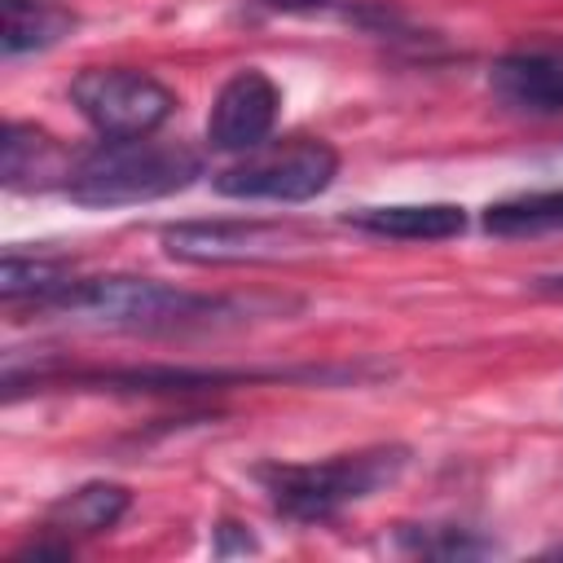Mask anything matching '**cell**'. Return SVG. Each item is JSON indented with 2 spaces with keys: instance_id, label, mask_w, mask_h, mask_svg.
Masks as SVG:
<instances>
[{
  "instance_id": "obj_1",
  "label": "cell",
  "mask_w": 563,
  "mask_h": 563,
  "mask_svg": "<svg viewBox=\"0 0 563 563\" xmlns=\"http://www.w3.org/2000/svg\"><path fill=\"white\" fill-rule=\"evenodd\" d=\"M35 312L88 321L106 330L172 334V330H202L216 321H238L251 312V303L220 299V295H194V290H180L154 277H75Z\"/></svg>"
},
{
  "instance_id": "obj_2",
  "label": "cell",
  "mask_w": 563,
  "mask_h": 563,
  "mask_svg": "<svg viewBox=\"0 0 563 563\" xmlns=\"http://www.w3.org/2000/svg\"><path fill=\"white\" fill-rule=\"evenodd\" d=\"M405 466H409L405 444H374V449L334 453L321 462H264L255 466V479L282 519L321 523V519H334L343 506L365 501L387 484H396Z\"/></svg>"
},
{
  "instance_id": "obj_3",
  "label": "cell",
  "mask_w": 563,
  "mask_h": 563,
  "mask_svg": "<svg viewBox=\"0 0 563 563\" xmlns=\"http://www.w3.org/2000/svg\"><path fill=\"white\" fill-rule=\"evenodd\" d=\"M202 176V158L176 141L106 136L70 163L66 194L79 207H136L189 189Z\"/></svg>"
},
{
  "instance_id": "obj_4",
  "label": "cell",
  "mask_w": 563,
  "mask_h": 563,
  "mask_svg": "<svg viewBox=\"0 0 563 563\" xmlns=\"http://www.w3.org/2000/svg\"><path fill=\"white\" fill-rule=\"evenodd\" d=\"M339 176V154L330 141L295 136L282 145H260L211 176L216 194L246 202H308L325 194Z\"/></svg>"
},
{
  "instance_id": "obj_5",
  "label": "cell",
  "mask_w": 563,
  "mask_h": 563,
  "mask_svg": "<svg viewBox=\"0 0 563 563\" xmlns=\"http://www.w3.org/2000/svg\"><path fill=\"white\" fill-rule=\"evenodd\" d=\"M70 101L101 136H150L176 110L172 88L145 70H132V66L79 70L70 79Z\"/></svg>"
},
{
  "instance_id": "obj_6",
  "label": "cell",
  "mask_w": 563,
  "mask_h": 563,
  "mask_svg": "<svg viewBox=\"0 0 563 563\" xmlns=\"http://www.w3.org/2000/svg\"><path fill=\"white\" fill-rule=\"evenodd\" d=\"M312 246V233L282 220H180L163 229V251L180 264H268Z\"/></svg>"
},
{
  "instance_id": "obj_7",
  "label": "cell",
  "mask_w": 563,
  "mask_h": 563,
  "mask_svg": "<svg viewBox=\"0 0 563 563\" xmlns=\"http://www.w3.org/2000/svg\"><path fill=\"white\" fill-rule=\"evenodd\" d=\"M277 110H282V88L260 70V66H242L233 70L216 101H211V114H207V141L211 150H224V154H251L268 141L273 123H277Z\"/></svg>"
},
{
  "instance_id": "obj_8",
  "label": "cell",
  "mask_w": 563,
  "mask_h": 563,
  "mask_svg": "<svg viewBox=\"0 0 563 563\" xmlns=\"http://www.w3.org/2000/svg\"><path fill=\"white\" fill-rule=\"evenodd\" d=\"M488 88L501 106L523 114H563V53L523 48L488 66Z\"/></svg>"
},
{
  "instance_id": "obj_9",
  "label": "cell",
  "mask_w": 563,
  "mask_h": 563,
  "mask_svg": "<svg viewBox=\"0 0 563 563\" xmlns=\"http://www.w3.org/2000/svg\"><path fill=\"white\" fill-rule=\"evenodd\" d=\"M347 224L391 242H444L466 229V211L457 202H396V207H361L347 216Z\"/></svg>"
},
{
  "instance_id": "obj_10",
  "label": "cell",
  "mask_w": 563,
  "mask_h": 563,
  "mask_svg": "<svg viewBox=\"0 0 563 563\" xmlns=\"http://www.w3.org/2000/svg\"><path fill=\"white\" fill-rule=\"evenodd\" d=\"M132 506V493L114 479H88L79 488H70L66 497H57L44 515V532L48 537H97L106 528H114Z\"/></svg>"
},
{
  "instance_id": "obj_11",
  "label": "cell",
  "mask_w": 563,
  "mask_h": 563,
  "mask_svg": "<svg viewBox=\"0 0 563 563\" xmlns=\"http://www.w3.org/2000/svg\"><path fill=\"white\" fill-rule=\"evenodd\" d=\"M79 18L57 0H0V57H26L62 44Z\"/></svg>"
},
{
  "instance_id": "obj_12",
  "label": "cell",
  "mask_w": 563,
  "mask_h": 563,
  "mask_svg": "<svg viewBox=\"0 0 563 563\" xmlns=\"http://www.w3.org/2000/svg\"><path fill=\"white\" fill-rule=\"evenodd\" d=\"M0 150H4L0 176H4L9 189H40L53 176H62V185H66V176H70V167L62 158V145L48 132L31 128V123H4Z\"/></svg>"
},
{
  "instance_id": "obj_13",
  "label": "cell",
  "mask_w": 563,
  "mask_h": 563,
  "mask_svg": "<svg viewBox=\"0 0 563 563\" xmlns=\"http://www.w3.org/2000/svg\"><path fill=\"white\" fill-rule=\"evenodd\" d=\"M75 282V268L66 260H53V255H22V251H9L4 264H0V299L4 308H44L62 286Z\"/></svg>"
},
{
  "instance_id": "obj_14",
  "label": "cell",
  "mask_w": 563,
  "mask_h": 563,
  "mask_svg": "<svg viewBox=\"0 0 563 563\" xmlns=\"http://www.w3.org/2000/svg\"><path fill=\"white\" fill-rule=\"evenodd\" d=\"M484 229L493 238H537L563 233V189H532L484 207Z\"/></svg>"
},
{
  "instance_id": "obj_15",
  "label": "cell",
  "mask_w": 563,
  "mask_h": 563,
  "mask_svg": "<svg viewBox=\"0 0 563 563\" xmlns=\"http://www.w3.org/2000/svg\"><path fill=\"white\" fill-rule=\"evenodd\" d=\"M396 545L405 554H422V559H479V554L497 550L488 537H479L475 528H462V523H400Z\"/></svg>"
},
{
  "instance_id": "obj_16",
  "label": "cell",
  "mask_w": 563,
  "mask_h": 563,
  "mask_svg": "<svg viewBox=\"0 0 563 563\" xmlns=\"http://www.w3.org/2000/svg\"><path fill=\"white\" fill-rule=\"evenodd\" d=\"M255 9L264 13H282V18H325V13H343L347 18V0H255Z\"/></svg>"
},
{
  "instance_id": "obj_17",
  "label": "cell",
  "mask_w": 563,
  "mask_h": 563,
  "mask_svg": "<svg viewBox=\"0 0 563 563\" xmlns=\"http://www.w3.org/2000/svg\"><path fill=\"white\" fill-rule=\"evenodd\" d=\"M255 550H260V541H255L242 523H233V519L216 523V532H211V554H216V559H229V554H255Z\"/></svg>"
},
{
  "instance_id": "obj_18",
  "label": "cell",
  "mask_w": 563,
  "mask_h": 563,
  "mask_svg": "<svg viewBox=\"0 0 563 563\" xmlns=\"http://www.w3.org/2000/svg\"><path fill=\"white\" fill-rule=\"evenodd\" d=\"M537 295H563V273L559 277H537Z\"/></svg>"
}]
</instances>
